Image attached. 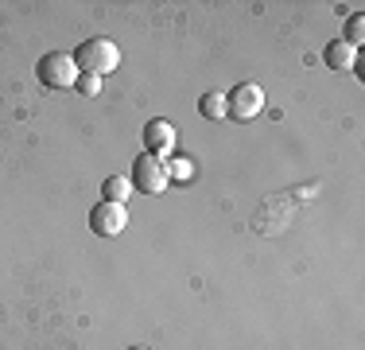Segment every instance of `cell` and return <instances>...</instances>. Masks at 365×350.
<instances>
[{
	"label": "cell",
	"instance_id": "8fae6325",
	"mask_svg": "<svg viewBox=\"0 0 365 350\" xmlns=\"http://www.w3.org/2000/svg\"><path fill=\"white\" fill-rule=\"evenodd\" d=\"M163 175H168V179L187 183L190 175H195V164H190V160H182V156H179V160H168V164H163Z\"/></svg>",
	"mask_w": 365,
	"mask_h": 350
},
{
	"label": "cell",
	"instance_id": "7c38bea8",
	"mask_svg": "<svg viewBox=\"0 0 365 350\" xmlns=\"http://www.w3.org/2000/svg\"><path fill=\"white\" fill-rule=\"evenodd\" d=\"M361 35H365V16L361 12H354L350 16V24H346V43H350L354 51L361 47Z\"/></svg>",
	"mask_w": 365,
	"mask_h": 350
},
{
	"label": "cell",
	"instance_id": "9c48e42d",
	"mask_svg": "<svg viewBox=\"0 0 365 350\" xmlns=\"http://www.w3.org/2000/svg\"><path fill=\"white\" fill-rule=\"evenodd\" d=\"M101 195H106V203L125 206L128 199H133V179H125V175H109V179L101 183Z\"/></svg>",
	"mask_w": 365,
	"mask_h": 350
},
{
	"label": "cell",
	"instance_id": "4fadbf2b",
	"mask_svg": "<svg viewBox=\"0 0 365 350\" xmlns=\"http://www.w3.org/2000/svg\"><path fill=\"white\" fill-rule=\"evenodd\" d=\"M78 94H86V98H98V90H101V78H93V74H78Z\"/></svg>",
	"mask_w": 365,
	"mask_h": 350
},
{
	"label": "cell",
	"instance_id": "5b68a950",
	"mask_svg": "<svg viewBox=\"0 0 365 350\" xmlns=\"http://www.w3.org/2000/svg\"><path fill=\"white\" fill-rule=\"evenodd\" d=\"M133 187L144 191V195H163V187H168V175H163V160H155V156H136L133 160Z\"/></svg>",
	"mask_w": 365,
	"mask_h": 350
},
{
	"label": "cell",
	"instance_id": "30bf717a",
	"mask_svg": "<svg viewBox=\"0 0 365 350\" xmlns=\"http://www.w3.org/2000/svg\"><path fill=\"white\" fill-rule=\"evenodd\" d=\"M198 113H202L206 121H218V117H225V94H218V90L202 94V101H198Z\"/></svg>",
	"mask_w": 365,
	"mask_h": 350
},
{
	"label": "cell",
	"instance_id": "5bb4252c",
	"mask_svg": "<svg viewBox=\"0 0 365 350\" xmlns=\"http://www.w3.org/2000/svg\"><path fill=\"white\" fill-rule=\"evenodd\" d=\"M128 350H148V346H128Z\"/></svg>",
	"mask_w": 365,
	"mask_h": 350
},
{
	"label": "cell",
	"instance_id": "52a82bcc",
	"mask_svg": "<svg viewBox=\"0 0 365 350\" xmlns=\"http://www.w3.org/2000/svg\"><path fill=\"white\" fill-rule=\"evenodd\" d=\"M144 144H148V156H155V160H163V156L175 148V125L163 117L148 121L144 125Z\"/></svg>",
	"mask_w": 365,
	"mask_h": 350
},
{
	"label": "cell",
	"instance_id": "ba28073f",
	"mask_svg": "<svg viewBox=\"0 0 365 350\" xmlns=\"http://www.w3.org/2000/svg\"><path fill=\"white\" fill-rule=\"evenodd\" d=\"M323 59H327L330 70H354V66H358V51H354L346 39H334V43H330Z\"/></svg>",
	"mask_w": 365,
	"mask_h": 350
},
{
	"label": "cell",
	"instance_id": "8992f818",
	"mask_svg": "<svg viewBox=\"0 0 365 350\" xmlns=\"http://www.w3.org/2000/svg\"><path fill=\"white\" fill-rule=\"evenodd\" d=\"M90 226H93V234H101V238H117V234H125V226H128V210L117 206V203H98L90 210Z\"/></svg>",
	"mask_w": 365,
	"mask_h": 350
},
{
	"label": "cell",
	"instance_id": "277c9868",
	"mask_svg": "<svg viewBox=\"0 0 365 350\" xmlns=\"http://www.w3.org/2000/svg\"><path fill=\"white\" fill-rule=\"evenodd\" d=\"M260 109H264V90H260L257 82H241L233 94H225V117L241 121V125H245L249 117H257Z\"/></svg>",
	"mask_w": 365,
	"mask_h": 350
},
{
	"label": "cell",
	"instance_id": "7a4b0ae2",
	"mask_svg": "<svg viewBox=\"0 0 365 350\" xmlns=\"http://www.w3.org/2000/svg\"><path fill=\"white\" fill-rule=\"evenodd\" d=\"M74 66H78V74L106 78V74H113V70L120 66V51H117V43H113V39L98 35V39H86L82 47L74 51Z\"/></svg>",
	"mask_w": 365,
	"mask_h": 350
},
{
	"label": "cell",
	"instance_id": "6da1fadb",
	"mask_svg": "<svg viewBox=\"0 0 365 350\" xmlns=\"http://www.w3.org/2000/svg\"><path fill=\"white\" fill-rule=\"evenodd\" d=\"M299 199H311L307 191H284V195H268L260 210L253 214V230L264 234V238H272V234L288 230V222L295 218V203Z\"/></svg>",
	"mask_w": 365,
	"mask_h": 350
},
{
	"label": "cell",
	"instance_id": "3957f363",
	"mask_svg": "<svg viewBox=\"0 0 365 350\" xmlns=\"http://www.w3.org/2000/svg\"><path fill=\"white\" fill-rule=\"evenodd\" d=\"M39 82L47 86V90H66V86L78 82V66H74V55H66V51H51V55L39 59L36 66Z\"/></svg>",
	"mask_w": 365,
	"mask_h": 350
}]
</instances>
